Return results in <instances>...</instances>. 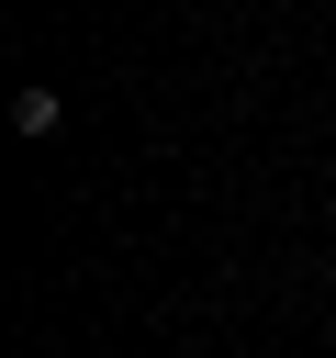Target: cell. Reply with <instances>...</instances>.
<instances>
[{
	"mask_svg": "<svg viewBox=\"0 0 336 358\" xmlns=\"http://www.w3.org/2000/svg\"><path fill=\"white\" fill-rule=\"evenodd\" d=\"M11 123L22 134H56V90H11Z\"/></svg>",
	"mask_w": 336,
	"mask_h": 358,
	"instance_id": "1",
	"label": "cell"
}]
</instances>
